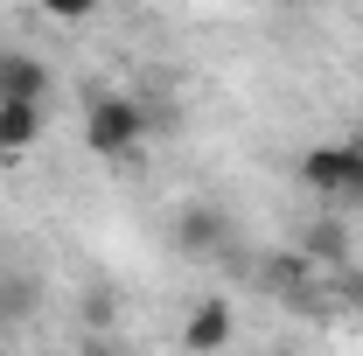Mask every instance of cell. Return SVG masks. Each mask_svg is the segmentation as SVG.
<instances>
[{"label":"cell","mask_w":363,"mask_h":356,"mask_svg":"<svg viewBox=\"0 0 363 356\" xmlns=\"http://www.w3.org/2000/svg\"><path fill=\"white\" fill-rule=\"evenodd\" d=\"M140 140H147V112H140L133 98H91L84 112V147L98 161H133Z\"/></svg>","instance_id":"1"},{"label":"cell","mask_w":363,"mask_h":356,"mask_svg":"<svg viewBox=\"0 0 363 356\" xmlns=\"http://www.w3.org/2000/svg\"><path fill=\"white\" fill-rule=\"evenodd\" d=\"M49 14H56V21H84V14H91V0H56Z\"/></svg>","instance_id":"11"},{"label":"cell","mask_w":363,"mask_h":356,"mask_svg":"<svg viewBox=\"0 0 363 356\" xmlns=\"http://www.w3.org/2000/svg\"><path fill=\"white\" fill-rule=\"evenodd\" d=\"M84 321H91V335H112V321H119V294H112V287H91V294H84Z\"/></svg>","instance_id":"9"},{"label":"cell","mask_w":363,"mask_h":356,"mask_svg":"<svg viewBox=\"0 0 363 356\" xmlns=\"http://www.w3.org/2000/svg\"><path fill=\"white\" fill-rule=\"evenodd\" d=\"M342 210H363V140H350V189H342Z\"/></svg>","instance_id":"10"},{"label":"cell","mask_w":363,"mask_h":356,"mask_svg":"<svg viewBox=\"0 0 363 356\" xmlns=\"http://www.w3.org/2000/svg\"><path fill=\"white\" fill-rule=\"evenodd\" d=\"M0 56H7V49H0Z\"/></svg>","instance_id":"12"},{"label":"cell","mask_w":363,"mask_h":356,"mask_svg":"<svg viewBox=\"0 0 363 356\" xmlns=\"http://www.w3.org/2000/svg\"><path fill=\"white\" fill-rule=\"evenodd\" d=\"M301 259H308V266H350V230L335 217H315L301 230Z\"/></svg>","instance_id":"6"},{"label":"cell","mask_w":363,"mask_h":356,"mask_svg":"<svg viewBox=\"0 0 363 356\" xmlns=\"http://www.w3.org/2000/svg\"><path fill=\"white\" fill-rule=\"evenodd\" d=\"M43 140V112L35 105H0V161L7 154H28Z\"/></svg>","instance_id":"7"},{"label":"cell","mask_w":363,"mask_h":356,"mask_svg":"<svg viewBox=\"0 0 363 356\" xmlns=\"http://www.w3.org/2000/svg\"><path fill=\"white\" fill-rule=\"evenodd\" d=\"M175 245L189 252V259H210V252H224V245H230V217L217 210V203H182Z\"/></svg>","instance_id":"3"},{"label":"cell","mask_w":363,"mask_h":356,"mask_svg":"<svg viewBox=\"0 0 363 356\" xmlns=\"http://www.w3.org/2000/svg\"><path fill=\"white\" fill-rule=\"evenodd\" d=\"M0 105H35L43 112L49 105V70H43V56H0Z\"/></svg>","instance_id":"4"},{"label":"cell","mask_w":363,"mask_h":356,"mask_svg":"<svg viewBox=\"0 0 363 356\" xmlns=\"http://www.w3.org/2000/svg\"><path fill=\"white\" fill-rule=\"evenodd\" d=\"M301 182L315 196H328V203H342V189H350V140L342 147H308L301 154Z\"/></svg>","instance_id":"5"},{"label":"cell","mask_w":363,"mask_h":356,"mask_svg":"<svg viewBox=\"0 0 363 356\" xmlns=\"http://www.w3.org/2000/svg\"><path fill=\"white\" fill-rule=\"evenodd\" d=\"M308 259H301V252H272V259H259V287H266V294H286V287H301V279H308Z\"/></svg>","instance_id":"8"},{"label":"cell","mask_w":363,"mask_h":356,"mask_svg":"<svg viewBox=\"0 0 363 356\" xmlns=\"http://www.w3.org/2000/svg\"><path fill=\"white\" fill-rule=\"evenodd\" d=\"M230 335H238V308H230L224 294H210V301H196V308L182 314V350L189 356H224Z\"/></svg>","instance_id":"2"}]
</instances>
